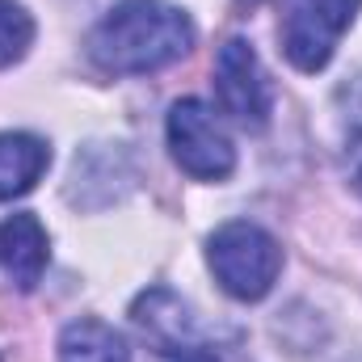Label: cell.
Segmentation results:
<instances>
[{"instance_id":"cell-1","label":"cell","mask_w":362,"mask_h":362,"mask_svg":"<svg viewBox=\"0 0 362 362\" xmlns=\"http://www.w3.org/2000/svg\"><path fill=\"white\" fill-rule=\"evenodd\" d=\"M194 47V21L165 0H118L89 34V59L110 76H148Z\"/></svg>"},{"instance_id":"cell-2","label":"cell","mask_w":362,"mask_h":362,"mask_svg":"<svg viewBox=\"0 0 362 362\" xmlns=\"http://www.w3.org/2000/svg\"><path fill=\"white\" fill-rule=\"evenodd\" d=\"M206 262H211L215 282L232 299L257 303V299L270 295L278 274H282V249L266 228H257L249 219H232L211 236Z\"/></svg>"},{"instance_id":"cell-3","label":"cell","mask_w":362,"mask_h":362,"mask_svg":"<svg viewBox=\"0 0 362 362\" xmlns=\"http://www.w3.org/2000/svg\"><path fill=\"white\" fill-rule=\"evenodd\" d=\"M165 135H169V152L189 177L198 181H223L236 169V148L228 139V131L219 127L215 110L198 97H185L169 110V122H165Z\"/></svg>"},{"instance_id":"cell-4","label":"cell","mask_w":362,"mask_h":362,"mask_svg":"<svg viewBox=\"0 0 362 362\" xmlns=\"http://www.w3.org/2000/svg\"><path fill=\"white\" fill-rule=\"evenodd\" d=\"M362 0H295L278 25L282 34V55L299 72H320L329 68L341 34L354 25Z\"/></svg>"},{"instance_id":"cell-5","label":"cell","mask_w":362,"mask_h":362,"mask_svg":"<svg viewBox=\"0 0 362 362\" xmlns=\"http://www.w3.org/2000/svg\"><path fill=\"white\" fill-rule=\"evenodd\" d=\"M215 97H219V110L249 127V131H262L274 114V89L270 76L257 59V51L245 42V38H228L215 55Z\"/></svg>"},{"instance_id":"cell-6","label":"cell","mask_w":362,"mask_h":362,"mask_svg":"<svg viewBox=\"0 0 362 362\" xmlns=\"http://www.w3.org/2000/svg\"><path fill=\"white\" fill-rule=\"evenodd\" d=\"M47 262H51L47 228L34 215H8L0 223V266L17 282V291H34L42 282Z\"/></svg>"},{"instance_id":"cell-7","label":"cell","mask_w":362,"mask_h":362,"mask_svg":"<svg viewBox=\"0 0 362 362\" xmlns=\"http://www.w3.org/2000/svg\"><path fill=\"white\" fill-rule=\"evenodd\" d=\"M131 316H135V325L144 329V337L160 354H177L185 346H198L194 316H189V308L181 303L169 286H152L148 295H139L135 308H131Z\"/></svg>"},{"instance_id":"cell-8","label":"cell","mask_w":362,"mask_h":362,"mask_svg":"<svg viewBox=\"0 0 362 362\" xmlns=\"http://www.w3.org/2000/svg\"><path fill=\"white\" fill-rule=\"evenodd\" d=\"M51 165V148L38 135L4 131L0 135V202L30 194Z\"/></svg>"},{"instance_id":"cell-9","label":"cell","mask_w":362,"mask_h":362,"mask_svg":"<svg viewBox=\"0 0 362 362\" xmlns=\"http://www.w3.org/2000/svg\"><path fill=\"white\" fill-rule=\"evenodd\" d=\"M59 362H131L118 329L97 316H81L59 333Z\"/></svg>"},{"instance_id":"cell-10","label":"cell","mask_w":362,"mask_h":362,"mask_svg":"<svg viewBox=\"0 0 362 362\" xmlns=\"http://www.w3.org/2000/svg\"><path fill=\"white\" fill-rule=\"evenodd\" d=\"M34 42V17L17 0H0V68L17 64Z\"/></svg>"},{"instance_id":"cell-11","label":"cell","mask_w":362,"mask_h":362,"mask_svg":"<svg viewBox=\"0 0 362 362\" xmlns=\"http://www.w3.org/2000/svg\"><path fill=\"white\" fill-rule=\"evenodd\" d=\"M346 173H350L354 194H362V131L350 139V148H346Z\"/></svg>"},{"instance_id":"cell-12","label":"cell","mask_w":362,"mask_h":362,"mask_svg":"<svg viewBox=\"0 0 362 362\" xmlns=\"http://www.w3.org/2000/svg\"><path fill=\"white\" fill-rule=\"evenodd\" d=\"M165 362H219V354H215V350H206V346L198 341V346L177 350V354H165Z\"/></svg>"},{"instance_id":"cell-13","label":"cell","mask_w":362,"mask_h":362,"mask_svg":"<svg viewBox=\"0 0 362 362\" xmlns=\"http://www.w3.org/2000/svg\"><path fill=\"white\" fill-rule=\"evenodd\" d=\"M245 4H257V0H245Z\"/></svg>"}]
</instances>
